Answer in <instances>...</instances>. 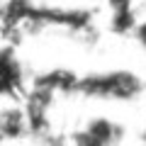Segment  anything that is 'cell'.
<instances>
[{"instance_id": "7a4b0ae2", "label": "cell", "mask_w": 146, "mask_h": 146, "mask_svg": "<svg viewBox=\"0 0 146 146\" xmlns=\"http://www.w3.org/2000/svg\"><path fill=\"white\" fill-rule=\"evenodd\" d=\"M27 131V117L22 110L7 107L0 112V136L3 139H20Z\"/></svg>"}, {"instance_id": "3957f363", "label": "cell", "mask_w": 146, "mask_h": 146, "mask_svg": "<svg viewBox=\"0 0 146 146\" xmlns=\"http://www.w3.org/2000/svg\"><path fill=\"white\" fill-rule=\"evenodd\" d=\"M136 42L141 44V49H146V22H141L136 27Z\"/></svg>"}, {"instance_id": "277c9868", "label": "cell", "mask_w": 146, "mask_h": 146, "mask_svg": "<svg viewBox=\"0 0 146 146\" xmlns=\"http://www.w3.org/2000/svg\"><path fill=\"white\" fill-rule=\"evenodd\" d=\"M141 139H144V141H146V129H144V136H141Z\"/></svg>"}, {"instance_id": "6da1fadb", "label": "cell", "mask_w": 146, "mask_h": 146, "mask_svg": "<svg viewBox=\"0 0 146 146\" xmlns=\"http://www.w3.org/2000/svg\"><path fill=\"white\" fill-rule=\"evenodd\" d=\"M119 139V129H117L107 117H98V119H90L85 131L76 134V144H88V146H107L115 144Z\"/></svg>"}]
</instances>
